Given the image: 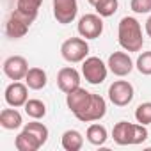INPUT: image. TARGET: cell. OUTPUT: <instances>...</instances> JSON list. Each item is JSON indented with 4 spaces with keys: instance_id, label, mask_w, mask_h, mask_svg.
<instances>
[{
    "instance_id": "1",
    "label": "cell",
    "mask_w": 151,
    "mask_h": 151,
    "mask_svg": "<svg viewBox=\"0 0 151 151\" xmlns=\"http://www.w3.org/2000/svg\"><path fill=\"white\" fill-rule=\"evenodd\" d=\"M117 41H119L121 48L126 50V52H139V50H142V45H144L142 29H140V23L133 16H124L119 22Z\"/></svg>"
},
{
    "instance_id": "2",
    "label": "cell",
    "mask_w": 151,
    "mask_h": 151,
    "mask_svg": "<svg viewBox=\"0 0 151 151\" xmlns=\"http://www.w3.org/2000/svg\"><path fill=\"white\" fill-rule=\"evenodd\" d=\"M112 137L119 146H128V144H140L147 139V130L146 124H133L128 121H119L114 130Z\"/></svg>"
},
{
    "instance_id": "3",
    "label": "cell",
    "mask_w": 151,
    "mask_h": 151,
    "mask_svg": "<svg viewBox=\"0 0 151 151\" xmlns=\"http://www.w3.org/2000/svg\"><path fill=\"white\" fill-rule=\"evenodd\" d=\"M34 20H36V16L27 14V13H23L20 9H14L11 13V16H9L7 23H6V34H7V37H11V39L23 37L29 32V27L34 23Z\"/></svg>"
},
{
    "instance_id": "4",
    "label": "cell",
    "mask_w": 151,
    "mask_h": 151,
    "mask_svg": "<svg viewBox=\"0 0 151 151\" xmlns=\"http://www.w3.org/2000/svg\"><path fill=\"white\" fill-rule=\"evenodd\" d=\"M89 53V45L84 37H69L60 46V55L68 62H84Z\"/></svg>"
},
{
    "instance_id": "5",
    "label": "cell",
    "mask_w": 151,
    "mask_h": 151,
    "mask_svg": "<svg viewBox=\"0 0 151 151\" xmlns=\"http://www.w3.org/2000/svg\"><path fill=\"white\" fill-rule=\"evenodd\" d=\"M107 73H109V66L100 57H87L82 62V75L93 86H98V84L105 82Z\"/></svg>"
},
{
    "instance_id": "6",
    "label": "cell",
    "mask_w": 151,
    "mask_h": 151,
    "mask_svg": "<svg viewBox=\"0 0 151 151\" xmlns=\"http://www.w3.org/2000/svg\"><path fill=\"white\" fill-rule=\"evenodd\" d=\"M105 114H107V101H105V98L100 96V94H93L89 105L75 117H77L78 121H82V123H91V121H100Z\"/></svg>"
},
{
    "instance_id": "7",
    "label": "cell",
    "mask_w": 151,
    "mask_h": 151,
    "mask_svg": "<svg viewBox=\"0 0 151 151\" xmlns=\"http://www.w3.org/2000/svg\"><path fill=\"white\" fill-rule=\"evenodd\" d=\"M77 29H78V34L84 39H96L103 32V20L98 13L96 14H84L78 20Z\"/></svg>"
},
{
    "instance_id": "8",
    "label": "cell",
    "mask_w": 151,
    "mask_h": 151,
    "mask_svg": "<svg viewBox=\"0 0 151 151\" xmlns=\"http://www.w3.org/2000/svg\"><path fill=\"white\" fill-rule=\"evenodd\" d=\"M109 100L116 107H126L133 100V86L126 80H116L109 87Z\"/></svg>"
},
{
    "instance_id": "9",
    "label": "cell",
    "mask_w": 151,
    "mask_h": 151,
    "mask_svg": "<svg viewBox=\"0 0 151 151\" xmlns=\"http://www.w3.org/2000/svg\"><path fill=\"white\" fill-rule=\"evenodd\" d=\"M53 16L59 23L68 25L77 18L78 13V2L77 0H53Z\"/></svg>"
},
{
    "instance_id": "10",
    "label": "cell",
    "mask_w": 151,
    "mask_h": 151,
    "mask_svg": "<svg viewBox=\"0 0 151 151\" xmlns=\"http://www.w3.org/2000/svg\"><path fill=\"white\" fill-rule=\"evenodd\" d=\"M4 98H6V103L11 105V107H16V109L25 107V103L29 100V86L22 84L20 80H14L13 84H9L6 87Z\"/></svg>"
},
{
    "instance_id": "11",
    "label": "cell",
    "mask_w": 151,
    "mask_h": 151,
    "mask_svg": "<svg viewBox=\"0 0 151 151\" xmlns=\"http://www.w3.org/2000/svg\"><path fill=\"white\" fill-rule=\"evenodd\" d=\"M29 71V62L22 55H11L4 60V73L11 80H22L27 77Z\"/></svg>"
},
{
    "instance_id": "12",
    "label": "cell",
    "mask_w": 151,
    "mask_h": 151,
    "mask_svg": "<svg viewBox=\"0 0 151 151\" xmlns=\"http://www.w3.org/2000/svg\"><path fill=\"white\" fill-rule=\"evenodd\" d=\"M57 86L66 94L75 91V89H78L80 87V73L73 66H66V68L59 69V73H57Z\"/></svg>"
},
{
    "instance_id": "13",
    "label": "cell",
    "mask_w": 151,
    "mask_h": 151,
    "mask_svg": "<svg viewBox=\"0 0 151 151\" xmlns=\"http://www.w3.org/2000/svg\"><path fill=\"white\" fill-rule=\"evenodd\" d=\"M107 66L116 77H126V75H130L132 69H133V60L126 52H114L109 57Z\"/></svg>"
},
{
    "instance_id": "14",
    "label": "cell",
    "mask_w": 151,
    "mask_h": 151,
    "mask_svg": "<svg viewBox=\"0 0 151 151\" xmlns=\"http://www.w3.org/2000/svg\"><path fill=\"white\" fill-rule=\"evenodd\" d=\"M91 98H93V93L86 91L84 87H78V89H75V91L66 94V103H68V109L77 116L89 105Z\"/></svg>"
},
{
    "instance_id": "15",
    "label": "cell",
    "mask_w": 151,
    "mask_h": 151,
    "mask_svg": "<svg viewBox=\"0 0 151 151\" xmlns=\"http://www.w3.org/2000/svg\"><path fill=\"white\" fill-rule=\"evenodd\" d=\"M23 124V119H22V114L14 109H4L0 112V126L4 130H16Z\"/></svg>"
},
{
    "instance_id": "16",
    "label": "cell",
    "mask_w": 151,
    "mask_h": 151,
    "mask_svg": "<svg viewBox=\"0 0 151 151\" xmlns=\"http://www.w3.org/2000/svg\"><path fill=\"white\" fill-rule=\"evenodd\" d=\"M46 71L41 68H29L27 71V77H25V84L29 86V89L39 91L46 86Z\"/></svg>"
},
{
    "instance_id": "17",
    "label": "cell",
    "mask_w": 151,
    "mask_h": 151,
    "mask_svg": "<svg viewBox=\"0 0 151 151\" xmlns=\"http://www.w3.org/2000/svg\"><path fill=\"white\" fill-rule=\"evenodd\" d=\"M60 144L66 151H78L82 149L84 146V137L80 132L77 130H66L62 133V139H60Z\"/></svg>"
},
{
    "instance_id": "18",
    "label": "cell",
    "mask_w": 151,
    "mask_h": 151,
    "mask_svg": "<svg viewBox=\"0 0 151 151\" xmlns=\"http://www.w3.org/2000/svg\"><path fill=\"white\" fill-rule=\"evenodd\" d=\"M14 146H16V149H18V151H37L43 144H41V142L32 135V133H29L27 130H23V132L16 137Z\"/></svg>"
},
{
    "instance_id": "19",
    "label": "cell",
    "mask_w": 151,
    "mask_h": 151,
    "mask_svg": "<svg viewBox=\"0 0 151 151\" xmlns=\"http://www.w3.org/2000/svg\"><path fill=\"white\" fill-rule=\"evenodd\" d=\"M86 137H87V140H89L91 144H94V146H103V144L107 142V139H109V133H107V128H105L103 124L94 123V124H91V126L87 128Z\"/></svg>"
},
{
    "instance_id": "20",
    "label": "cell",
    "mask_w": 151,
    "mask_h": 151,
    "mask_svg": "<svg viewBox=\"0 0 151 151\" xmlns=\"http://www.w3.org/2000/svg\"><path fill=\"white\" fill-rule=\"evenodd\" d=\"M25 112H27V116L29 117H32V119H41V117H45L46 116V105L41 101V100H27V103H25Z\"/></svg>"
},
{
    "instance_id": "21",
    "label": "cell",
    "mask_w": 151,
    "mask_h": 151,
    "mask_svg": "<svg viewBox=\"0 0 151 151\" xmlns=\"http://www.w3.org/2000/svg\"><path fill=\"white\" fill-rule=\"evenodd\" d=\"M23 130H27L29 133H32V135H34V137L41 142V144H45V142L48 140V128H46L43 123H37V121L27 123Z\"/></svg>"
},
{
    "instance_id": "22",
    "label": "cell",
    "mask_w": 151,
    "mask_h": 151,
    "mask_svg": "<svg viewBox=\"0 0 151 151\" xmlns=\"http://www.w3.org/2000/svg\"><path fill=\"white\" fill-rule=\"evenodd\" d=\"M117 7H119V2H117V0H100V2L94 6L96 13H98L101 18L112 16V14L117 11Z\"/></svg>"
},
{
    "instance_id": "23",
    "label": "cell",
    "mask_w": 151,
    "mask_h": 151,
    "mask_svg": "<svg viewBox=\"0 0 151 151\" xmlns=\"http://www.w3.org/2000/svg\"><path fill=\"white\" fill-rule=\"evenodd\" d=\"M41 4H43V0H16V9H20L27 14L37 16Z\"/></svg>"
},
{
    "instance_id": "24",
    "label": "cell",
    "mask_w": 151,
    "mask_h": 151,
    "mask_svg": "<svg viewBox=\"0 0 151 151\" xmlns=\"http://www.w3.org/2000/svg\"><path fill=\"white\" fill-rule=\"evenodd\" d=\"M135 119L140 124H151V101L140 103L135 109Z\"/></svg>"
},
{
    "instance_id": "25",
    "label": "cell",
    "mask_w": 151,
    "mask_h": 151,
    "mask_svg": "<svg viewBox=\"0 0 151 151\" xmlns=\"http://www.w3.org/2000/svg\"><path fill=\"white\" fill-rule=\"evenodd\" d=\"M139 73L142 75H151V52H142L139 57H137V62H135Z\"/></svg>"
},
{
    "instance_id": "26",
    "label": "cell",
    "mask_w": 151,
    "mask_h": 151,
    "mask_svg": "<svg viewBox=\"0 0 151 151\" xmlns=\"http://www.w3.org/2000/svg\"><path fill=\"white\" fill-rule=\"evenodd\" d=\"M130 7L137 14H146V13L151 11V0H132Z\"/></svg>"
},
{
    "instance_id": "27",
    "label": "cell",
    "mask_w": 151,
    "mask_h": 151,
    "mask_svg": "<svg viewBox=\"0 0 151 151\" xmlns=\"http://www.w3.org/2000/svg\"><path fill=\"white\" fill-rule=\"evenodd\" d=\"M146 34H147V36L151 37V16H149L147 20H146Z\"/></svg>"
},
{
    "instance_id": "28",
    "label": "cell",
    "mask_w": 151,
    "mask_h": 151,
    "mask_svg": "<svg viewBox=\"0 0 151 151\" xmlns=\"http://www.w3.org/2000/svg\"><path fill=\"white\" fill-rule=\"evenodd\" d=\"M87 2H89V4H91V6H93V7H94V6H96V4H98V2H100V0H87Z\"/></svg>"
}]
</instances>
